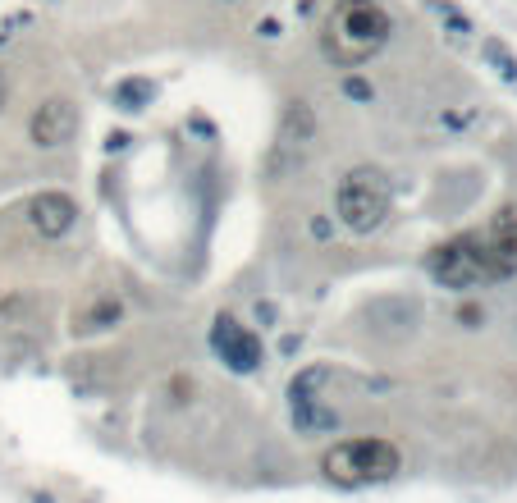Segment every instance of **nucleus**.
<instances>
[{
  "label": "nucleus",
  "mask_w": 517,
  "mask_h": 503,
  "mask_svg": "<svg viewBox=\"0 0 517 503\" xmlns=\"http://www.w3.org/2000/svg\"><path fill=\"white\" fill-rule=\"evenodd\" d=\"M394 23L376 0H339V10L330 14L321 33V51L334 69H357L389 42Z\"/></svg>",
  "instance_id": "f257e3e1"
},
{
  "label": "nucleus",
  "mask_w": 517,
  "mask_h": 503,
  "mask_svg": "<svg viewBox=\"0 0 517 503\" xmlns=\"http://www.w3.org/2000/svg\"><path fill=\"white\" fill-rule=\"evenodd\" d=\"M394 211V183L376 165H353L334 188V215L353 234H376Z\"/></svg>",
  "instance_id": "f03ea898"
},
{
  "label": "nucleus",
  "mask_w": 517,
  "mask_h": 503,
  "mask_svg": "<svg viewBox=\"0 0 517 503\" xmlns=\"http://www.w3.org/2000/svg\"><path fill=\"white\" fill-rule=\"evenodd\" d=\"M399 467H403V458L389 439H344V444H334L321 458L325 476H330L334 485H348V490L389 481V476H399Z\"/></svg>",
  "instance_id": "7ed1b4c3"
},
{
  "label": "nucleus",
  "mask_w": 517,
  "mask_h": 503,
  "mask_svg": "<svg viewBox=\"0 0 517 503\" xmlns=\"http://www.w3.org/2000/svg\"><path fill=\"white\" fill-rule=\"evenodd\" d=\"M426 270H431L435 284L458 289V293L481 289V284H495L499 279L481 234H458V238H449V243H440L431 257H426Z\"/></svg>",
  "instance_id": "20e7f679"
},
{
  "label": "nucleus",
  "mask_w": 517,
  "mask_h": 503,
  "mask_svg": "<svg viewBox=\"0 0 517 503\" xmlns=\"http://www.w3.org/2000/svg\"><path fill=\"white\" fill-rule=\"evenodd\" d=\"M74 133H78V106L69 97H46V101H37L33 115H28V142L42 151L65 147Z\"/></svg>",
  "instance_id": "39448f33"
},
{
  "label": "nucleus",
  "mask_w": 517,
  "mask_h": 503,
  "mask_svg": "<svg viewBox=\"0 0 517 503\" xmlns=\"http://www.w3.org/2000/svg\"><path fill=\"white\" fill-rule=\"evenodd\" d=\"M211 353H216L229 371L248 375L261 366V339L248 325H238L234 316H216V325H211Z\"/></svg>",
  "instance_id": "423d86ee"
},
{
  "label": "nucleus",
  "mask_w": 517,
  "mask_h": 503,
  "mask_svg": "<svg viewBox=\"0 0 517 503\" xmlns=\"http://www.w3.org/2000/svg\"><path fill=\"white\" fill-rule=\"evenodd\" d=\"M78 220V206L69 193H37L28 202V225L37 229L42 238H65Z\"/></svg>",
  "instance_id": "0eeeda50"
},
{
  "label": "nucleus",
  "mask_w": 517,
  "mask_h": 503,
  "mask_svg": "<svg viewBox=\"0 0 517 503\" xmlns=\"http://www.w3.org/2000/svg\"><path fill=\"white\" fill-rule=\"evenodd\" d=\"M485 252H490V261H495V275L508 279L517 270V206H504V211L490 220V229H485Z\"/></svg>",
  "instance_id": "6e6552de"
},
{
  "label": "nucleus",
  "mask_w": 517,
  "mask_h": 503,
  "mask_svg": "<svg viewBox=\"0 0 517 503\" xmlns=\"http://www.w3.org/2000/svg\"><path fill=\"white\" fill-rule=\"evenodd\" d=\"M316 138V115L307 101H293L284 110V124H280V151H302L307 142Z\"/></svg>",
  "instance_id": "1a4fd4ad"
},
{
  "label": "nucleus",
  "mask_w": 517,
  "mask_h": 503,
  "mask_svg": "<svg viewBox=\"0 0 517 503\" xmlns=\"http://www.w3.org/2000/svg\"><path fill=\"white\" fill-rule=\"evenodd\" d=\"M289 412L302 435H330V430H339V412L325 403H289Z\"/></svg>",
  "instance_id": "9d476101"
},
{
  "label": "nucleus",
  "mask_w": 517,
  "mask_h": 503,
  "mask_svg": "<svg viewBox=\"0 0 517 503\" xmlns=\"http://www.w3.org/2000/svg\"><path fill=\"white\" fill-rule=\"evenodd\" d=\"M330 380H334L330 366H307V371H298L293 375V385H289V403H321Z\"/></svg>",
  "instance_id": "9b49d317"
},
{
  "label": "nucleus",
  "mask_w": 517,
  "mask_h": 503,
  "mask_svg": "<svg viewBox=\"0 0 517 503\" xmlns=\"http://www.w3.org/2000/svg\"><path fill=\"white\" fill-rule=\"evenodd\" d=\"M119 316H124V302L119 298H97L83 316H74V330H110V325H119Z\"/></svg>",
  "instance_id": "f8f14e48"
},
{
  "label": "nucleus",
  "mask_w": 517,
  "mask_h": 503,
  "mask_svg": "<svg viewBox=\"0 0 517 503\" xmlns=\"http://www.w3.org/2000/svg\"><path fill=\"white\" fill-rule=\"evenodd\" d=\"M115 106L119 110H142V106H151V97H156V83L151 78H124V83H115Z\"/></svg>",
  "instance_id": "ddd939ff"
},
{
  "label": "nucleus",
  "mask_w": 517,
  "mask_h": 503,
  "mask_svg": "<svg viewBox=\"0 0 517 503\" xmlns=\"http://www.w3.org/2000/svg\"><path fill=\"white\" fill-rule=\"evenodd\" d=\"M481 55H485V60H490V65L499 69V78H508V83H517V55H508V46H504V42H495V37H490V42L481 46Z\"/></svg>",
  "instance_id": "4468645a"
},
{
  "label": "nucleus",
  "mask_w": 517,
  "mask_h": 503,
  "mask_svg": "<svg viewBox=\"0 0 517 503\" xmlns=\"http://www.w3.org/2000/svg\"><path fill=\"white\" fill-rule=\"evenodd\" d=\"M431 10L440 14V19L449 23V28H453V33H458V37H467V33H472V19H467V14L458 10V5H449V0H431Z\"/></svg>",
  "instance_id": "2eb2a0df"
},
{
  "label": "nucleus",
  "mask_w": 517,
  "mask_h": 503,
  "mask_svg": "<svg viewBox=\"0 0 517 503\" xmlns=\"http://www.w3.org/2000/svg\"><path fill=\"white\" fill-rule=\"evenodd\" d=\"M344 97H353V101H371V97H376V87H371L367 78L348 74V78H344Z\"/></svg>",
  "instance_id": "dca6fc26"
},
{
  "label": "nucleus",
  "mask_w": 517,
  "mask_h": 503,
  "mask_svg": "<svg viewBox=\"0 0 517 503\" xmlns=\"http://www.w3.org/2000/svg\"><path fill=\"white\" fill-rule=\"evenodd\" d=\"M257 33L266 37V42H275V37H280V23H275V19H261V23H257Z\"/></svg>",
  "instance_id": "f3484780"
},
{
  "label": "nucleus",
  "mask_w": 517,
  "mask_h": 503,
  "mask_svg": "<svg viewBox=\"0 0 517 503\" xmlns=\"http://www.w3.org/2000/svg\"><path fill=\"white\" fill-rule=\"evenodd\" d=\"M124 147H129V133H110L106 138V151H124Z\"/></svg>",
  "instance_id": "a211bd4d"
},
{
  "label": "nucleus",
  "mask_w": 517,
  "mask_h": 503,
  "mask_svg": "<svg viewBox=\"0 0 517 503\" xmlns=\"http://www.w3.org/2000/svg\"><path fill=\"white\" fill-rule=\"evenodd\" d=\"M312 234H316V238L330 234V220H325V215H316V220H312Z\"/></svg>",
  "instance_id": "6ab92c4d"
},
{
  "label": "nucleus",
  "mask_w": 517,
  "mask_h": 503,
  "mask_svg": "<svg viewBox=\"0 0 517 503\" xmlns=\"http://www.w3.org/2000/svg\"><path fill=\"white\" fill-rule=\"evenodd\" d=\"M458 321H467V325H476V321H481V311H476V307H463V311H458Z\"/></svg>",
  "instance_id": "aec40b11"
},
{
  "label": "nucleus",
  "mask_w": 517,
  "mask_h": 503,
  "mask_svg": "<svg viewBox=\"0 0 517 503\" xmlns=\"http://www.w3.org/2000/svg\"><path fill=\"white\" fill-rule=\"evenodd\" d=\"M5 97H10V83H5V74H0V106H5Z\"/></svg>",
  "instance_id": "412c9836"
}]
</instances>
